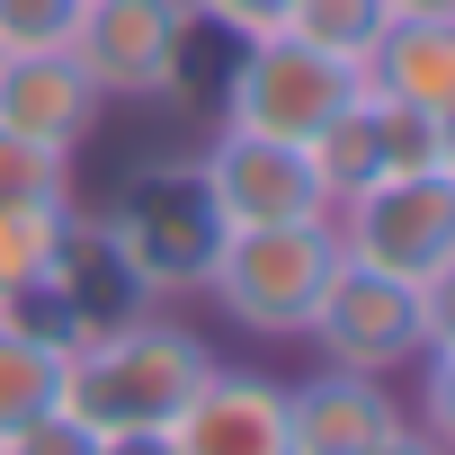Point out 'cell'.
Wrapping results in <instances>:
<instances>
[{
    "mask_svg": "<svg viewBox=\"0 0 455 455\" xmlns=\"http://www.w3.org/2000/svg\"><path fill=\"white\" fill-rule=\"evenodd\" d=\"M313 357L322 366H348V375H402L419 366V348L446 339V286H402L366 259H339L313 322H304Z\"/></svg>",
    "mask_w": 455,
    "mask_h": 455,
    "instance_id": "3957f363",
    "label": "cell"
},
{
    "mask_svg": "<svg viewBox=\"0 0 455 455\" xmlns=\"http://www.w3.org/2000/svg\"><path fill=\"white\" fill-rule=\"evenodd\" d=\"M99 455H170V428H108Z\"/></svg>",
    "mask_w": 455,
    "mask_h": 455,
    "instance_id": "44dd1931",
    "label": "cell"
},
{
    "mask_svg": "<svg viewBox=\"0 0 455 455\" xmlns=\"http://www.w3.org/2000/svg\"><path fill=\"white\" fill-rule=\"evenodd\" d=\"M196 10L188 0H81L72 19V63L99 81V99H170L196 54Z\"/></svg>",
    "mask_w": 455,
    "mask_h": 455,
    "instance_id": "ba28073f",
    "label": "cell"
},
{
    "mask_svg": "<svg viewBox=\"0 0 455 455\" xmlns=\"http://www.w3.org/2000/svg\"><path fill=\"white\" fill-rule=\"evenodd\" d=\"M375 455H446V437H428V428H419V419H411V428H402V437H384V446H375Z\"/></svg>",
    "mask_w": 455,
    "mask_h": 455,
    "instance_id": "7402d4cb",
    "label": "cell"
},
{
    "mask_svg": "<svg viewBox=\"0 0 455 455\" xmlns=\"http://www.w3.org/2000/svg\"><path fill=\"white\" fill-rule=\"evenodd\" d=\"M99 81L72 63V45L54 54H0V125L45 143V152H81L90 125H99Z\"/></svg>",
    "mask_w": 455,
    "mask_h": 455,
    "instance_id": "7c38bea8",
    "label": "cell"
},
{
    "mask_svg": "<svg viewBox=\"0 0 455 455\" xmlns=\"http://www.w3.org/2000/svg\"><path fill=\"white\" fill-rule=\"evenodd\" d=\"M196 10V28H214V36H268V28H286V0H188Z\"/></svg>",
    "mask_w": 455,
    "mask_h": 455,
    "instance_id": "ffe728a7",
    "label": "cell"
},
{
    "mask_svg": "<svg viewBox=\"0 0 455 455\" xmlns=\"http://www.w3.org/2000/svg\"><path fill=\"white\" fill-rule=\"evenodd\" d=\"M304 152H313V170H322V188H331V205H339V196H357V188H375V179L455 170V116H419V108H402V99H384V90L357 81V99H348Z\"/></svg>",
    "mask_w": 455,
    "mask_h": 455,
    "instance_id": "9c48e42d",
    "label": "cell"
},
{
    "mask_svg": "<svg viewBox=\"0 0 455 455\" xmlns=\"http://www.w3.org/2000/svg\"><path fill=\"white\" fill-rule=\"evenodd\" d=\"M339 268L331 223H259V233H223L205 259V286L223 322H242L251 339H304L322 286Z\"/></svg>",
    "mask_w": 455,
    "mask_h": 455,
    "instance_id": "7a4b0ae2",
    "label": "cell"
},
{
    "mask_svg": "<svg viewBox=\"0 0 455 455\" xmlns=\"http://www.w3.org/2000/svg\"><path fill=\"white\" fill-rule=\"evenodd\" d=\"M348 99H357V72L331 63V54H313L286 28L242 36L233 72H223V125H233V134H268V143H313Z\"/></svg>",
    "mask_w": 455,
    "mask_h": 455,
    "instance_id": "8992f818",
    "label": "cell"
},
{
    "mask_svg": "<svg viewBox=\"0 0 455 455\" xmlns=\"http://www.w3.org/2000/svg\"><path fill=\"white\" fill-rule=\"evenodd\" d=\"M81 0H0V54H54L72 45Z\"/></svg>",
    "mask_w": 455,
    "mask_h": 455,
    "instance_id": "ac0fdd59",
    "label": "cell"
},
{
    "mask_svg": "<svg viewBox=\"0 0 455 455\" xmlns=\"http://www.w3.org/2000/svg\"><path fill=\"white\" fill-rule=\"evenodd\" d=\"M384 28H393L384 0H286V36H304L313 54H331V63H348V72L375 54Z\"/></svg>",
    "mask_w": 455,
    "mask_h": 455,
    "instance_id": "2e32d148",
    "label": "cell"
},
{
    "mask_svg": "<svg viewBox=\"0 0 455 455\" xmlns=\"http://www.w3.org/2000/svg\"><path fill=\"white\" fill-rule=\"evenodd\" d=\"M0 205H72V152H45L0 125Z\"/></svg>",
    "mask_w": 455,
    "mask_h": 455,
    "instance_id": "e0dca14e",
    "label": "cell"
},
{
    "mask_svg": "<svg viewBox=\"0 0 455 455\" xmlns=\"http://www.w3.org/2000/svg\"><path fill=\"white\" fill-rule=\"evenodd\" d=\"M214 339L188 331L179 313L143 304V313H116V322H90L72 348H63V411L81 428H170L179 402L214 375Z\"/></svg>",
    "mask_w": 455,
    "mask_h": 455,
    "instance_id": "6da1fadb",
    "label": "cell"
},
{
    "mask_svg": "<svg viewBox=\"0 0 455 455\" xmlns=\"http://www.w3.org/2000/svg\"><path fill=\"white\" fill-rule=\"evenodd\" d=\"M331 242L339 259H366L402 286H455V170H411L339 196Z\"/></svg>",
    "mask_w": 455,
    "mask_h": 455,
    "instance_id": "5b68a950",
    "label": "cell"
},
{
    "mask_svg": "<svg viewBox=\"0 0 455 455\" xmlns=\"http://www.w3.org/2000/svg\"><path fill=\"white\" fill-rule=\"evenodd\" d=\"M214 242H223V233H214V214H205V196H196L188 170H143V179L99 214V259H108L143 304L196 295Z\"/></svg>",
    "mask_w": 455,
    "mask_h": 455,
    "instance_id": "277c9868",
    "label": "cell"
},
{
    "mask_svg": "<svg viewBox=\"0 0 455 455\" xmlns=\"http://www.w3.org/2000/svg\"><path fill=\"white\" fill-rule=\"evenodd\" d=\"M170 455H295L286 384H277V375H242V366H214V375L179 402Z\"/></svg>",
    "mask_w": 455,
    "mask_h": 455,
    "instance_id": "30bf717a",
    "label": "cell"
},
{
    "mask_svg": "<svg viewBox=\"0 0 455 455\" xmlns=\"http://www.w3.org/2000/svg\"><path fill=\"white\" fill-rule=\"evenodd\" d=\"M90 223L72 205H0V304H19L36 286H81Z\"/></svg>",
    "mask_w": 455,
    "mask_h": 455,
    "instance_id": "5bb4252c",
    "label": "cell"
},
{
    "mask_svg": "<svg viewBox=\"0 0 455 455\" xmlns=\"http://www.w3.org/2000/svg\"><path fill=\"white\" fill-rule=\"evenodd\" d=\"M393 19H455V0H384Z\"/></svg>",
    "mask_w": 455,
    "mask_h": 455,
    "instance_id": "603a6c76",
    "label": "cell"
},
{
    "mask_svg": "<svg viewBox=\"0 0 455 455\" xmlns=\"http://www.w3.org/2000/svg\"><path fill=\"white\" fill-rule=\"evenodd\" d=\"M54 402H63V339L0 304V437L36 411H54Z\"/></svg>",
    "mask_w": 455,
    "mask_h": 455,
    "instance_id": "9a60e30c",
    "label": "cell"
},
{
    "mask_svg": "<svg viewBox=\"0 0 455 455\" xmlns=\"http://www.w3.org/2000/svg\"><path fill=\"white\" fill-rule=\"evenodd\" d=\"M214 233H259V223H331V188L313 170L304 143H268V134H233L223 125L196 161H188Z\"/></svg>",
    "mask_w": 455,
    "mask_h": 455,
    "instance_id": "52a82bcc",
    "label": "cell"
},
{
    "mask_svg": "<svg viewBox=\"0 0 455 455\" xmlns=\"http://www.w3.org/2000/svg\"><path fill=\"white\" fill-rule=\"evenodd\" d=\"M0 455H99V428H81L54 402V411H36V419H19L10 437H0Z\"/></svg>",
    "mask_w": 455,
    "mask_h": 455,
    "instance_id": "d6986e66",
    "label": "cell"
},
{
    "mask_svg": "<svg viewBox=\"0 0 455 455\" xmlns=\"http://www.w3.org/2000/svg\"><path fill=\"white\" fill-rule=\"evenodd\" d=\"M286 419H295V455H375L384 437L411 428V402L393 393V375L313 366L304 384H286Z\"/></svg>",
    "mask_w": 455,
    "mask_h": 455,
    "instance_id": "8fae6325",
    "label": "cell"
},
{
    "mask_svg": "<svg viewBox=\"0 0 455 455\" xmlns=\"http://www.w3.org/2000/svg\"><path fill=\"white\" fill-rule=\"evenodd\" d=\"M357 81L419 116H455V19H393L357 63Z\"/></svg>",
    "mask_w": 455,
    "mask_h": 455,
    "instance_id": "4fadbf2b",
    "label": "cell"
}]
</instances>
